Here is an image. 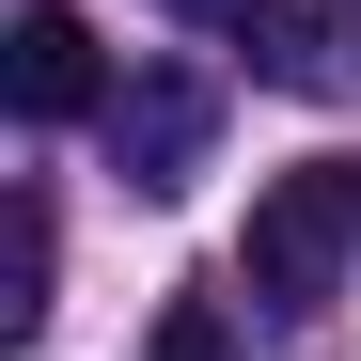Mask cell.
I'll return each mask as SVG.
<instances>
[{
	"label": "cell",
	"instance_id": "6",
	"mask_svg": "<svg viewBox=\"0 0 361 361\" xmlns=\"http://www.w3.org/2000/svg\"><path fill=\"white\" fill-rule=\"evenodd\" d=\"M157 361H235V330H220V298H173V314H157Z\"/></svg>",
	"mask_w": 361,
	"mask_h": 361
},
{
	"label": "cell",
	"instance_id": "1",
	"mask_svg": "<svg viewBox=\"0 0 361 361\" xmlns=\"http://www.w3.org/2000/svg\"><path fill=\"white\" fill-rule=\"evenodd\" d=\"M345 252H361V173H345V157H298V173H267V189H252L235 283H252L267 314H314V298L345 283Z\"/></svg>",
	"mask_w": 361,
	"mask_h": 361
},
{
	"label": "cell",
	"instance_id": "2",
	"mask_svg": "<svg viewBox=\"0 0 361 361\" xmlns=\"http://www.w3.org/2000/svg\"><path fill=\"white\" fill-rule=\"evenodd\" d=\"M0 94H16V126H94L110 110V47L79 0H16V32H0Z\"/></svg>",
	"mask_w": 361,
	"mask_h": 361
},
{
	"label": "cell",
	"instance_id": "5",
	"mask_svg": "<svg viewBox=\"0 0 361 361\" xmlns=\"http://www.w3.org/2000/svg\"><path fill=\"white\" fill-rule=\"evenodd\" d=\"M47 267H63V235H47V189H16V252H0V330H47Z\"/></svg>",
	"mask_w": 361,
	"mask_h": 361
},
{
	"label": "cell",
	"instance_id": "4",
	"mask_svg": "<svg viewBox=\"0 0 361 361\" xmlns=\"http://www.w3.org/2000/svg\"><path fill=\"white\" fill-rule=\"evenodd\" d=\"M252 79L283 94H361V0H252Z\"/></svg>",
	"mask_w": 361,
	"mask_h": 361
},
{
	"label": "cell",
	"instance_id": "7",
	"mask_svg": "<svg viewBox=\"0 0 361 361\" xmlns=\"http://www.w3.org/2000/svg\"><path fill=\"white\" fill-rule=\"evenodd\" d=\"M157 16H189V32H252V0H157Z\"/></svg>",
	"mask_w": 361,
	"mask_h": 361
},
{
	"label": "cell",
	"instance_id": "3",
	"mask_svg": "<svg viewBox=\"0 0 361 361\" xmlns=\"http://www.w3.org/2000/svg\"><path fill=\"white\" fill-rule=\"evenodd\" d=\"M204 142H220V79L204 63H142L126 94H110V157H126V189H189V173H204Z\"/></svg>",
	"mask_w": 361,
	"mask_h": 361
}]
</instances>
